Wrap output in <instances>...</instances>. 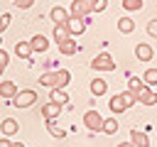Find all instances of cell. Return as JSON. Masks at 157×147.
Masks as SVG:
<instances>
[{
	"label": "cell",
	"mask_w": 157,
	"mask_h": 147,
	"mask_svg": "<svg viewBox=\"0 0 157 147\" xmlns=\"http://www.w3.org/2000/svg\"><path fill=\"white\" fill-rule=\"evenodd\" d=\"M71 81V74L66 69H59V71H49V74H42L39 76V83L42 86H49V88H66Z\"/></svg>",
	"instance_id": "1"
},
{
	"label": "cell",
	"mask_w": 157,
	"mask_h": 147,
	"mask_svg": "<svg viewBox=\"0 0 157 147\" xmlns=\"http://www.w3.org/2000/svg\"><path fill=\"white\" fill-rule=\"evenodd\" d=\"M91 12H93V0H71V10H69L71 17L86 20Z\"/></svg>",
	"instance_id": "2"
},
{
	"label": "cell",
	"mask_w": 157,
	"mask_h": 147,
	"mask_svg": "<svg viewBox=\"0 0 157 147\" xmlns=\"http://www.w3.org/2000/svg\"><path fill=\"white\" fill-rule=\"evenodd\" d=\"M103 115L98 113V110H86V115H83V125L91 130V132H98V130H103Z\"/></svg>",
	"instance_id": "3"
},
{
	"label": "cell",
	"mask_w": 157,
	"mask_h": 147,
	"mask_svg": "<svg viewBox=\"0 0 157 147\" xmlns=\"http://www.w3.org/2000/svg\"><path fill=\"white\" fill-rule=\"evenodd\" d=\"M91 69H93V71H113V69H115V61H113L110 54L103 51V54H98V56L91 61Z\"/></svg>",
	"instance_id": "4"
},
{
	"label": "cell",
	"mask_w": 157,
	"mask_h": 147,
	"mask_svg": "<svg viewBox=\"0 0 157 147\" xmlns=\"http://www.w3.org/2000/svg\"><path fill=\"white\" fill-rule=\"evenodd\" d=\"M34 100H37V93L29 91V88H27V91H17V96L12 98V103H15L17 108H29Z\"/></svg>",
	"instance_id": "5"
},
{
	"label": "cell",
	"mask_w": 157,
	"mask_h": 147,
	"mask_svg": "<svg viewBox=\"0 0 157 147\" xmlns=\"http://www.w3.org/2000/svg\"><path fill=\"white\" fill-rule=\"evenodd\" d=\"M0 132H2L5 137H12V135L20 132V123H17L15 118H5V120L0 123Z\"/></svg>",
	"instance_id": "6"
},
{
	"label": "cell",
	"mask_w": 157,
	"mask_h": 147,
	"mask_svg": "<svg viewBox=\"0 0 157 147\" xmlns=\"http://www.w3.org/2000/svg\"><path fill=\"white\" fill-rule=\"evenodd\" d=\"M137 100H140L142 105H155V103H157V93H155L152 88L142 86V88L137 91Z\"/></svg>",
	"instance_id": "7"
},
{
	"label": "cell",
	"mask_w": 157,
	"mask_h": 147,
	"mask_svg": "<svg viewBox=\"0 0 157 147\" xmlns=\"http://www.w3.org/2000/svg\"><path fill=\"white\" fill-rule=\"evenodd\" d=\"M59 113H61V103H54V100H49V103H44V105H42V115H44L47 120H54V118H59Z\"/></svg>",
	"instance_id": "8"
},
{
	"label": "cell",
	"mask_w": 157,
	"mask_h": 147,
	"mask_svg": "<svg viewBox=\"0 0 157 147\" xmlns=\"http://www.w3.org/2000/svg\"><path fill=\"white\" fill-rule=\"evenodd\" d=\"M49 17L54 20V24H66L71 15H69V12L64 10V7H52V12H49Z\"/></svg>",
	"instance_id": "9"
},
{
	"label": "cell",
	"mask_w": 157,
	"mask_h": 147,
	"mask_svg": "<svg viewBox=\"0 0 157 147\" xmlns=\"http://www.w3.org/2000/svg\"><path fill=\"white\" fill-rule=\"evenodd\" d=\"M66 39H71V32L66 24H54V42L56 44H64Z\"/></svg>",
	"instance_id": "10"
},
{
	"label": "cell",
	"mask_w": 157,
	"mask_h": 147,
	"mask_svg": "<svg viewBox=\"0 0 157 147\" xmlns=\"http://www.w3.org/2000/svg\"><path fill=\"white\" fill-rule=\"evenodd\" d=\"M66 27H69V32H71V37H74V34H81V32L86 29V20H78V17H69V22H66Z\"/></svg>",
	"instance_id": "11"
},
{
	"label": "cell",
	"mask_w": 157,
	"mask_h": 147,
	"mask_svg": "<svg viewBox=\"0 0 157 147\" xmlns=\"http://www.w3.org/2000/svg\"><path fill=\"white\" fill-rule=\"evenodd\" d=\"M17 96V86L12 81H0V98H15Z\"/></svg>",
	"instance_id": "12"
},
{
	"label": "cell",
	"mask_w": 157,
	"mask_h": 147,
	"mask_svg": "<svg viewBox=\"0 0 157 147\" xmlns=\"http://www.w3.org/2000/svg\"><path fill=\"white\" fill-rule=\"evenodd\" d=\"M29 44H32V49H34V51H47V47H49V39H47L44 34H34V37L29 39Z\"/></svg>",
	"instance_id": "13"
},
{
	"label": "cell",
	"mask_w": 157,
	"mask_h": 147,
	"mask_svg": "<svg viewBox=\"0 0 157 147\" xmlns=\"http://www.w3.org/2000/svg\"><path fill=\"white\" fill-rule=\"evenodd\" d=\"M32 51H34V49H32L29 42H17V44H15V54H17L20 59H29Z\"/></svg>",
	"instance_id": "14"
},
{
	"label": "cell",
	"mask_w": 157,
	"mask_h": 147,
	"mask_svg": "<svg viewBox=\"0 0 157 147\" xmlns=\"http://www.w3.org/2000/svg\"><path fill=\"white\" fill-rule=\"evenodd\" d=\"M135 56H137V61H150L152 59V47L150 44H137L135 47Z\"/></svg>",
	"instance_id": "15"
},
{
	"label": "cell",
	"mask_w": 157,
	"mask_h": 147,
	"mask_svg": "<svg viewBox=\"0 0 157 147\" xmlns=\"http://www.w3.org/2000/svg\"><path fill=\"white\" fill-rule=\"evenodd\" d=\"M130 142H132L135 147H150L147 135H145V132H137V130H132V132H130Z\"/></svg>",
	"instance_id": "16"
},
{
	"label": "cell",
	"mask_w": 157,
	"mask_h": 147,
	"mask_svg": "<svg viewBox=\"0 0 157 147\" xmlns=\"http://www.w3.org/2000/svg\"><path fill=\"white\" fill-rule=\"evenodd\" d=\"M76 49H78V39H66L64 44H59V51L61 54H76Z\"/></svg>",
	"instance_id": "17"
},
{
	"label": "cell",
	"mask_w": 157,
	"mask_h": 147,
	"mask_svg": "<svg viewBox=\"0 0 157 147\" xmlns=\"http://www.w3.org/2000/svg\"><path fill=\"white\" fill-rule=\"evenodd\" d=\"M105 91H108V83H105L103 78H93V81H91V93H93V96H103Z\"/></svg>",
	"instance_id": "18"
},
{
	"label": "cell",
	"mask_w": 157,
	"mask_h": 147,
	"mask_svg": "<svg viewBox=\"0 0 157 147\" xmlns=\"http://www.w3.org/2000/svg\"><path fill=\"white\" fill-rule=\"evenodd\" d=\"M108 108L115 113V115H120L123 110H125V103H123V98H120V93H115L113 98H110V103H108Z\"/></svg>",
	"instance_id": "19"
},
{
	"label": "cell",
	"mask_w": 157,
	"mask_h": 147,
	"mask_svg": "<svg viewBox=\"0 0 157 147\" xmlns=\"http://www.w3.org/2000/svg\"><path fill=\"white\" fill-rule=\"evenodd\" d=\"M118 29H120L123 34H130V32L135 29V22H132L130 17H120V20H118Z\"/></svg>",
	"instance_id": "20"
},
{
	"label": "cell",
	"mask_w": 157,
	"mask_h": 147,
	"mask_svg": "<svg viewBox=\"0 0 157 147\" xmlns=\"http://www.w3.org/2000/svg\"><path fill=\"white\" fill-rule=\"evenodd\" d=\"M101 132H105V135L118 132V118H105V120H103V130H101Z\"/></svg>",
	"instance_id": "21"
},
{
	"label": "cell",
	"mask_w": 157,
	"mask_h": 147,
	"mask_svg": "<svg viewBox=\"0 0 157 147\" xmlns=\"http://www.w3.org/2000/svg\"><path fill=\"white\" fill-rule=\"evenodd\" d=\"M49 98H52L54 103H61V105H64V103L69 100V96L64 93V88H52V93H49Z\"/></svg>",
	"instance_id": "22"
},
{
	"label": "cell",
	"mask_w": 157,
	"mask_h": 147,
	"mask_svg": "<svg viewBox=\"0 0 157 147\" xmlns=\"http://www.w3.org/2000/svg\"><path fill=\"white\" fill-rule=\"evenodd\" d=\"M120 98H123L125 108H130V105H135V103H137V93H132L130 88H128V91H123V93H120Z\"/></svg>",
	"instance_id": "23"
},
{
	"label": "cell",
	"mask_w": 157,
	"mask_h": 147,
	"mask_svg": "<svg viewBox=\"0 0 157 147\" xmlns=\"http://www.w3.org/2000/svg\"><path fill=\"white\" fill-rule=\"evenodd\" d=\"M142 86H147V83H145V81H142V78H137V76H132V78H130V81H128V88H130V91H132V93H137V91H140V88H142Z\"/></svg>",
	"instance_id": "24"
},
{
	"label": "cell",
	"mask_w": 157,
	"mask_h": 147,
	"mask_svg": "<svg viewBox=\"0 0 157 147\" xmlns=\"http://www.w3.org/2000/svg\"><path fill=\"white\" fill-rule=\"evenodd\" d=\"M123 7H125L128 12H132V10H140V7H142V0H123Z\"/></svg>",
	"instance_id": "25"
},
{
	"label": "cell",
	"mask_w": 157,
	"mask_h": 147,
	"mask_svg": "<svg viewBox=\"0 0 157 147\" xmlns=\"http://www.w3.org/2000/svg\"><path fill=\"white\" fill-rule=\"evenodd\" d=\"M142 81H145V83H157V69H147V71L142 74Z\"/></svg>",
	"instance_id": "26"
},
{
	"label": "cell",
	"mask_w": 157,
	"mask_h": 147,
	"mask_svg": "<svg viewBox=\"0 0 157 147\" xmlns=\"http://www.w3.org/2000/svg\"><path fill=\"white\" fill-rule=\"evenodd\" d=\"M47 127H49V132H52L54 137H64V130H61V127H56V125H54V120H47Z\"/></svg>",
	"instance_id": "27"
},
{
	"label": "cell",
	"mask_w": 157,
	"mask_h": 147,
	"mask_svg": "<svg viewBox=\"0 0 157 147\" xmlns=\"http://www.w3.org/2000/svg\"><path fill=\"white\" fill-rule=\"evenodd\" d=\"M108 5V0H93V12H103Z\"/></svg>",
	"instance_id": "28"
},
{
	"label": "cell",
	"mask_w": 157,
	"mask_h": 147,
	"mask_svg": "<svg viewBox=\"0 0 157 147\" xmlns=\"http://www.w3.org/2000/svg\"><path fill=\"white\" fill-rule=\"evenodd\" d=\"M147 34L150 37H157V20H150L147 22Z\"/></svg>",
	"instance_id": "29"
},
{
	"label": "cell",
	"mask_w": 157,
	"mask_h": 147,
	"mask_svg": "<svg viewBox=\"0 0 157 147\" xmlns=\"http://www.w3.org/2000/svg\"><path fill=\"white\" fill-rule=\"evenodd\" d=\"M12 2H15V7H22V10H27V7L34 5V0H12Z\"/></svg>",
	"instance_id": "30"
},
{
	"label": "cell",
	"mask_w": 157,
	"mask_h": 147,
	"mask_svg": "<svg viewBox=\"0 0 157 147\" xmlns=\"http://www.w3.org/2000/svg\"><path fill=\"white\" fill-rule=\"evenodd\" d=\"M7 24H10V15H2V17H0V34L7 29Z\"/></svg>",
	"instance_id": "31"
},
{
	"label": "cell",
	"mask_w": 157,
	"mask_h": 147,
	"mask_svg": "<svg viewBox=\"0 0 157 147\" xmlns=\"http://www.w3.org/2000/svg\"><path fill=\"white\" fill-rule=\"evenodd\" d=\"M7 59H10V56H7V51H5V49H0V64H2V66H7Z\"/></svg>",
	"instance_id": "32"
},
{
	"label": "cell",
	"mask_w": 157,
	"mask_h": 147,
	"mask_svg": "<svg viewBox=\"0 0 157 147\" xmlns=\"http://www.w3.org/2000/svg\"><path fill=\"white\" fill-rule=\"evenodd\" d=\"M0 147H12V142H10V137H5V135H2V137H0Z\"/></svg>",
	"instance_id": "33"
},
{
	"label": "cell",
	"mask_w": 157,
	"mask_h": 147,
	"mask_svg": "<svg viewBox=\"0 0 157 147\" xmlns=\"http://www.w3.org/2000/svg\"><path fill=\"white\" fill-rule=\"evenodd\" d=\"M118 147H135V145H132V142H120Z\"/></svg>",
	"instance_id": "34"
},
{
	"label": "cell",
	"mask_w": 157,
	"mask_h": 147,
	"mask_svg": "<svg viewBox=\"0 0 157 147\" xmlns=\"http://www.w3.org/2000/svg\"><path fill=\"white\" fill-rule=\"evenodd\" d=\"M12 147H25V145L22 142H12Z\"/></svg>",
	"instance_id": "35"
},
{
	"label": "cell",
	"mask_w": 157,
	"mask_h": 147,
	"mask_svg": "<svg viewBox=\"0 0 157 147\" xmlns=\"http://www.w3.org/2000/svg\"><path fill=\"white\" fill-rule=\"evenodd\" d=\"M2 71H5V66H2V64H0V76H2Z\"/></svg>",
	"instance_id": "36"
},
{
	"label": "cell",
	"mask_w": 157,
	"mask_h": 147,
	"mask_svg": "<svg viewBox=\"0 0 157 147\" xmlns=\"http://www.w3.org/2000/svg\"><path fill=\"white\" fill-rule=\"evenodd\" d=\"M0 42H2V39H0Z\"/></svg>",
	"instance_id": "37"
}]
</instances>
